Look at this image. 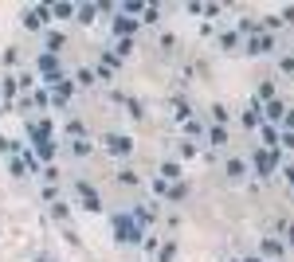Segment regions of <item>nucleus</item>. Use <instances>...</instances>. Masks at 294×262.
I'll list each match as a JSON object with an SVG mask.
<instances>
[{
    "mask_svg": "<svg viewBox=\"0 0 294 262\" xmlns=\"http://www.w3.org/2000/svg\"><path fill=\"white\" fill-rule=\"evenodd\" d=\"M114 231L122 243H141V227H137V219H126V215H114Z\"/></svg>",
    "mask_w": 294,
    "mask_h": 262,
    "instance_id": "obj_1",
    "label": "nucleus"
},
{
    "mask_svg": "<svg viewBox=\"0 0 294 262\" xmlns=\"http://www.w3.org/2000/svg\"><path fill=\"white\" fill-rule=\"evenodd\" d=\"M75 192L83 196V207H87V211H102V196H98V192L90 188L87 180H79V184H75Z\"/></svg>",
    "mask_w": 294,
    "mask_h": 262,
    "instance_id": "obj_2",
    "label": "nucleus"
},
{
    "mask_svg": "<svg viewBox=\"0 0 294 262\" xmlns=\"http://www.w3.org/2000/svg\"><path fill=\"white\" fill-rule=\"evenodd\" d=\"M47 12H51V8H28V12H24V24H28V28H40L47 20Z\"/></svg>",
    "mask_w": 294,
    "mask_h": 262,
    "instance_id": "obj_3",
    "label": "nucleus"
},
{
    "mask_svg": "<svg viewBox=\"0 0 294 262\" xmlns=\"http://www.w3.org/2000/svg\"><path fill=\"white\" fill-rule=\"evenodd\" d=\"M106 149H110V153H130V137H106Z\"/></svg>",
    "mask_w": 294,
    "mask_h": 262,
    "instance_id": "obj_4",
    "label": "nucleus"
},
{
    "mask_svg": "<svg viewBox=\"0 0 294 262\" xmlns=\"http://www.w3.org/2000/svg\"><path fill=\"white\" fill-rule=\"evenodd\" d=\"M251 51H255V55H263V51H271V39H251Z\"/></svg>",
    "mask_w": 294,
    "mask_h": 262,
    "instance_id": "obj_5",
    "label": "nucleus"
},
{
    "mask_svg": "<svg viewBox=\"0 0 294 262\" xmlns=\"http://www.w3.org/2000/svg\"><path fill=\"white\" fill-rule=\"evenodd\" d=\"M176 176H180L176 164H161V180H176Z\"/></svg>",
    "mask_w": 294,
    "mask_h": 262,
    "instance_id": "obj_6",
    "label": "nucleus"
},
{
    "mask_svg": "<svg viewBox=\"0 0 294 262\" xmlns=\"http://www.w3.org/2000/svg\"><path fill=\"white\" fill-rule=\"evenodd\" d=\"M243 172H247V168H243V160H232V164H228V176H235V180H239Z\"/></svg>",
    "mask_w": 294,
    "mask_h": 262,
    "instance_id": "obj_7",
    "label": "nucleus"
},
{
    "mask_svg": "<svg viewBox=\"0 0 294 262\" xmlns=\"http://www.w3.org/2000/svg\"><path fill=\"white\" fill-rule=\"evenodd\" d=\"M267 117H271V121H279V117H282V102H271V106H267Z\"/></svg>",
    "mask_w": 294,
    "mask_h": 262,
    "instance_id": "obj_8",
    "label": "nucleus"
},
{
    "mask_svg": "<svg viewBox=\"0 0 294 262\" xmlns=\"http://www.w3.org/2000/svg\"><path fill=\"white\" fill-rule=\"evenodd\" d=\"M243 121H247V125H259V106H251L247 114H243Z\"/></svg>",
    "mask_w": 294,
    "mask_h": 262,
    "instance_id": "obj_9",
    "label": "nucleus"
},
{
    "mask_svg": "<svg viewBox=\"0 0 294 262\" xmlns=\"http://www.w3.org/2000/svg\"><path fill=\"white\" fill-rule=\"evenodd\" d=\"M259 168H263V172H271V168H275V160H271V153H259Z\"/></svg>",
    "mask_w": 294,
    "mask_h": 262,
    "instance_id": "obj_10",
    "label": "nucleus"
},
{
    "mask_svg": "<svg viewBox=\"0 0 294 262\" xmlns=\"http://www.w3.org/2000/svg\"><path fill=\"white\" fill-rule=\"evenodd\" d=\"M59 47H63V39H59V35H47V51H51V55H55Z\"/></svg>",
    "mask_w": 294,
    "mask_h": 262,
    "instance_id": "obj_11",
    "label": "nucleus"
},
{
    "mask_svg": "<svg viewBox=\"0 0 294 262\" xmlns=\"http://www.w3.org/2000/svg\"><path fill=\"white\" fill-rule=\"evenodd\" d=\"M263 250H267V254H282V247L275 243V239H267V243H263Z\"/></svg>",
    "mask_w": 294,
    "mask_h": 262,
    "instance_id": "obj_12",
    "label": "nucleus"
},
{
    "mask_svg": "<svg viewBox=\"0 0 294 262\" xmlns=\"http://www.w3.org/2000/svg\"><path fill=\"white\" fill-rule=\"evenodd\" d=\"M282 20H290V24H294V8H286V12H282Z\"/></svg>",
    "mask_w": 294,
    "mask_h": 262,
    "instance_id": "obj_13",
    "label": "nucleus"
}]
</instances>
